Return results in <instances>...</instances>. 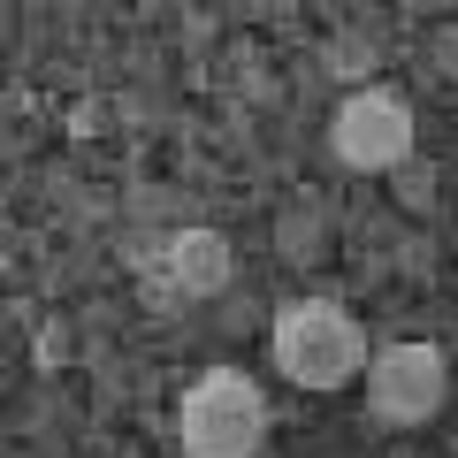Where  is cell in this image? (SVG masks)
Listing matches in <instances>:
<instances>
[{
    "mask_svg": "<svg viewBox=\"0 0 458 458\" xmlns=\"http://www.w3.org/2000/svg\"><path fill=\"white\" fill-rule=\"evenodd\" d=\"M336 161L344 168H397L412 153V107L397 92H382V84H367V92H352L336 107Z\"/></svg>",
    "mask_w": 458,
    "mask_h": 458,
    "instance_id": "3",
    "label": "cell"
},
{
    "mask_svg": "<svg viewBox=\"0 0 458 458\" xmlns=\"http://www.w3.org/2000/svg\"><path fill=\"white\" fill-rule=\"evenodd\" d=\"M176 436L191 458H252L267 436V397L252 375L237 367H214L183 390V412H176Z\"/></svg>",
    "mask_w": 458,
    "mask_h": 458,
    "instance_id": "2",
    "label": "cell"
},
{
    "mask_svg": "<svg viewBox=\"0 0 458 458\" xmlns=\"http://www.w3.org/2000/svg\"><path fill=\"white\" fill-rule=\"evenodd\" d=\"M276 367L298 390H344L367 367V328L336 298H298L276 321Z\"/></svg>",
    "mask_w": 458,
    "mask_h": 458,
    "instance_id": "1",
    "label": "cell"
},
{
    "mask_svg": "<svg viewBox=\"0 0 458 458\" xmlns=\"http://www.w3.org/2000/svg\"><path fill=\"white\" fill-rule=\"evenodd\" d=\"M168 276L183 283V298H214L229 283V237H214V229H176Z\"/></svg>",
    "mask_w": 458,
    "mask_h": 458,
    "instance_id": "5",
    "label": "cell"
},
{
    "mask_svg": "<svg viewBox=\"0 0 458 458\" xmlns=\"http://www.w3.org/2000/svg\"><path fill=\"white\" fill-rule=\"evenodd\" d=\"M367 405H375V420H428V412L443 405V352L436 344H390V352H375L367 360Z\"/></svg>",
    "mask_w": 458,
    "mask_h": 458,
    "instance_id": "4",
    "label": "cell"
}]
</instances>
